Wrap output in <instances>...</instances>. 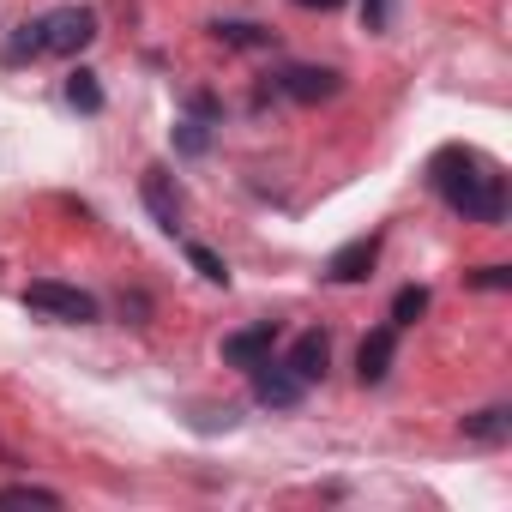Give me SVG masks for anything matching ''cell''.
Wrapping results in <instances>:
<instances>
[{
	"instance_id": "obj_14",
	"label": "cell",
	"mask_w": 512,
	"mask_h": 512,
	"mask_svg": "<svg viewBox=\"0 0 512 512\" xmlns=\"http://www.w3.org/2000/svg\"><path fill=\"white\" fill-rule=\"evenodd\" d=\"M422 314H428V290H422V284L398 290V302H392V326H416Z\"/></svg>"
},
{
	"instance_id": "obj_2",
	"label": "cell",
	"mask_w": 512,
	"mask_h": 512,
	"mask_svg": "<svg viewBox=\"0 0 512 512\" xmlns=\"http://www.w3.org/2000/svg\"><path fill=\"white\" fill-rule=\"evenodd\" d=\"M25 308L31 314H49L61 326H91L97 320V296L91 290H73V284H55V278H37L25 290Z\"/></svg>"
},
{
	"instance_id": "obj_16",
	"label": "cell",
	"mask_w": 512,
	"mask_h": 512,
	"mask_svg": "<svg viewBox=\"0 0 512 512\" xmlns=\"http://www.w3.org/2000/svg\"><path fill=\"white\" fill-rule=\"evenodd\" d=\"M187 260H193V272H199L205 284H229V266L217 260V253H211V247H199V241H193V247H187Z\"/></svg>"
},
{
	"instance_id": "obj_1",
	"label": "cell",
	"mask_w": 512,
	"mask_h": 512,
	"mask_svg": "<svg viewBox=\"0 0 512 512\" xmlns=\"http://www.w3.org/2000/svg\"><path fill=\"white\" fill-rule=\"evenodd\" d=\"M428 181H434V193H440L464 223H506V175H500L482 151H470V145L434 151Z\"/></svg>"
},
{
	"instance_id": "obj_6",
	"label": "cell",
	"mask_w": 512,
	"mask_h": 512,
	"mask_svg": "<svg viewBox=\"0 0 512 512\" xmlns=\"http://www.w3.org/2000/svg\"><path fill=\"white\" fill-rule=\"evenodd\" d=\"M272 344H278V326L260 320V326H247V332H229V338H223V362H229V368H260V362L272 356Z\"/></svg>"
},
{
	"instance_id": "obj_8",
	"label": "cell",
	"mask_w": 512,
	"mask_h": 512,
	"mask_svg": "<svg viewBox=\"0 0 512 512\" xmlns=\"http://www.w3.org/2000/svg\"><path fill=\"white\" fill-rule=\"evenodd\" d=\"M278 91H284V97H296V103H326V97H338V91H344V79H338L332 67H290V73L278 79Z\"/></svg>"
},
{
	"instance_id": "obj_10",
	"label": "cell",
	"mask_w": 512,
	"mask_h": 512,
	"mask_svg": "<svg viewBox=\"0 0 512 512\" xmlns=\"http://www.w3.org/2000/svg\"><path fill=\"white\" fill-rule=\"evenodd\" d=\"M326 362H332V344H326V332H302L296 344H290V368L314 386V380H326Z\"/></svg>"
},
{
	"instance_id": "obj_15",
	"label": "cell",
	"mask_w": 512,
	"mask_h": 512,
	"mask_svg": "<svg viewBox=\"0 0 512 512\" xmlns=\"http://www.w3.org/2000/svg\"><path fill=\"white\" fill-rule=\"evenodd\" d=\"M0 506H61V494L55 488H31V482H19V488H0Z\"/></svg>"
},
{
	"instance_id": "obj_7",
	"label": "cell",
	"mask_w": 512,
	"mask_h": 512,
	"mask_svg": "<svg viewBox=\"0 0 512 512\" xmlns=\"http://www.w3.org/2000/svg\"><path fill=\"white\" fill-rule=\"evenodd\" d=\"M139 193H145V211L157 217V229H181V193H175V175L169 169H145V181H139Z\"/></svg>"
},
{
	"instance_id": "obj_9",
	"label": "cell",
	"mask_w": 512,
	"mask_h": 512,
	"mask_svg": "<svg viewBox=\"0 0 512 512\" xmlns=\"http://www.w3.org/2000/svg\"><path fill=\"white\" fill-rule=\"evenodd\" d=\"M392 356H398V326L368 332L362 350H356V374H362V386H380V380L392 374Z\"/></svg>"
},
{
	"instance_id": "obj_3",
	"label": "cell",
	"mask_w": 512,
	"mask_h": 512,
	"mask_svg": "<svg viewBox=\"0 0 512 512\" xmlns=\"http://www.w3.org/2000/svg\"><path fill=\"white\" fill-rule=\"evenodd\" d=\"M43 31V55H85L97 43V13L91 7H55L49 19H37Z\"/></svg>"
},
{
	"instance_id": "obj_5",
	"label": "cell",
	"mask_w": 512,
	"mask_h": 512,
	"mask_svg": "<svg viewBox=\"0 0 512 512\" xmlns=\"http://www.w3.org/2000/svg\"><path fill=\"white\" fill-rule=\"evenodd\" d=\"M374 260H380V235H356V241H344L326 260V278L332 284H362L374 272Z\"/></svg>"
},
{
	"instance_id": "obj_18",
	"label": "cell",
	"mask_w": 512,
	"mask_h": 512,
	"mask_svg": "<svg viewBox=\"0 0 512 512\" xmlns=\"http://www.w3.org/2000/svg\"><path fill=\"white\" fill-rule=\"evenodd\" d=\"M362 25H368V31L380 37V31L392 25V0H362Z\"/></svg>"
},
{
	"instance_id": "obj_21",
	"label": "cell",
	"mask_w": 512,
	"mask_h": 512,
	"mask_svg": "<svg viewBox=\"0 0 512 512\" xmlns=\"http://www.w3.org/2000/svg\"><path fill=\"white\" fill-rule=\"evenodd\" d=\"M296 7H308V13H314V7H320V13H332V7H344V0H296Z\"/></svg>"
},
{
	"instance_id": "obj_4",
	"label": "cell",
	"mask_w": 512,
	"mask_h": 512,
	"mask_svg": "<svg viewBox=\"0 0 512 512\" xmlns=\"http://www.w3.org/2000/svg\"><path fill=\"white\" fill-rule=\"evenodd\" d=\"M253 374V398H260V404H272V410H296L302 404V392H308V380L290 368V362H260V368H247Z\"/></svg>"
},
{
	"instance_id": "obj_13",
	"label": "cell",
	"mask_w": 512,
	"mask_h": 512,
	"mask_svg": "<svg viewBox=\"0 0 512 512\" xmlns=\"http://www.w3.org/2000/svg\"><path fill=\"white\" fill-rule=\"evenodd\" d=\"M211 37L229 49H272V31H260V25H211Z\"/></svg>"
},
{
	"instance_id": "obj_12",
	"label": "cell",
	"mask_w": 512,
	"mask_h": 512,
	"mask_svg": "<svg viewBox=\"0 0 512 512\" xmlns=\"http://www.w3.org/2000/svg\"><path fill=\"white\" fill-rule=\"evenodd\" d=\"M67 103H73L79 115H97V109H103V85H97V73L79 67V73L67 79Z\"/></svg>"
},
{
	"instance_id": "obj_17",
	"label": "cell",
	"mask_w": 512,
	"mask_h": 512,
	"mask_svg": "<svg viewBox=\"0 0 512 512\" xmlns=\"http://www.w3.org/2000/svg\"><path fill=\"white\" fill-rule=\"evenodd\" d=\"M25 55H43V31L37 25H19V37L7 43V61H25Z\"/></svg>"
},
{
	"instance_id": "obj_19",
	"label": "cell",
	"mask_w": 512,
	"mask_h": 512,
	"mask_svg": "<svg viewBox=\"0 0 512 512\" xmlns=\"http://www.w3.org/2000/svg\"><path fill=\"white\" fill-rule=\"evenodd\" d=\"M470 284H476V290H512V266H482Z\"/></svg>"
},
{
	"instance_id": "obj_20",
	"label": "cell",
	"mask_w": 512,
	"mask_h": 512,
	"mask_svg": "<svg viewBox=\"0 0 512 512\" xmlns=\"http://www.w3.org/2000/svg\"><path fill=\"white\" fill-rule=\"evenodd\" d=\"M181 151H187V157H199V151H205V127H199V121H187V127H181Z\"/></svg>"
},
{
	"instance_id": "obj_11",
	"label": "cell",
	"mask_w": 512,
	"mask_h": 512,
	"mask_svg": "<svg viewBox=\"0 0 512 512\" xmlns=\"http://www.w3.org/2000/svg\"><path fill=\"white\" fill-rule=\"evenodd\" d=\"M464 434H470V440H506V434H512V410H506V404L476 410V416H464Z\"/></svg>"
}]
</instances>
